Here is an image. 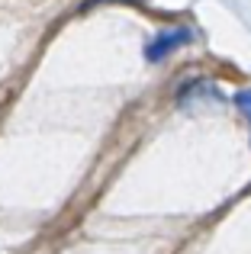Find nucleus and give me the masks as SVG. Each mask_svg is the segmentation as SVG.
I'll return each instance as SVG.
<instances>
[{
    "label": "nucleus",
    "instance_id": "obj_1",
    "mask_svg": "<svg viewBox=\"0 0 251 254\" xmlns=\"http://www.w3.org/2000/svg\"><path fill=\"white\" fill-rule=\"evenodd\" d=\"M187 42H190V29H184V26H168V29H161L145 45V58H148V62H161V58H168L171 52H177Z\"/></svg>",
    "mask_w": 251,
    "mask_h": 254
},
{
    "label": "nucleus",
    "instance_id": "obj_2",
    "mask_svg": "<svg viewBox=\"0 0 251 254\" xmlns=\"http://www.w3.org/2000/svg\"><path fill=\"white\" fill-rule=\"evenodd\" d=\"M235 103H239V110L245 113V116L251 119V90H242L239 97H235Z\"/></svg>",
    "mask_w": 251,
    "mask_h": 254
}]
</instances>
